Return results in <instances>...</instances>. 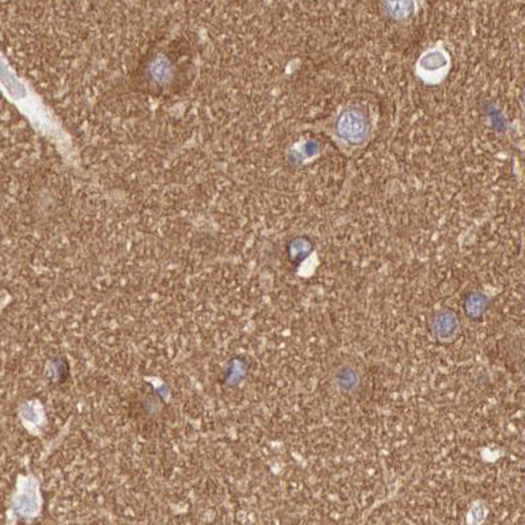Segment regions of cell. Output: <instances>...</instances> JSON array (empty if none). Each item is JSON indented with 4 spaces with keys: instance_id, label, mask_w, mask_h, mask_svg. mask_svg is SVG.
<instances>
[{
    "instance_id": "cell-3",
    "label": "cell",
    "mask_w": 525,
    "mask_h": 525,
    "mask_svg": "<svg viewBox=\"0 0 525 525\" xmlns=\"http://www.w3.org/2000/svg\"><path fill=\"white\" fill-rule=\"evenodd\" d=\"M488 300L484 294L479 292H472L465 299L464 309L466 316L469 319L479 320L487 311Z\"/></svg>"
},
{
    "instance_id": "cell-1",
    "label": "cell",
    "mask_w": 525,
    "mask_h": 525,
    "mask_svg": "<svg viewBox=\"0 0 525 525\" xmlns=\"http://www.w3.org/2000/svg\"><path fill=\"white\" fill-rule=\"evenodd\" d=\"M339 131L346 140L351 143H358L366 134L368 124L362 115L346 112L341 116Z\"/></svg>"
},
{
    "instance_id": "cell-4",
    "label": "cell",
    "mask_w": 525,
    "mask_h": 525,
    "mask_svg": "<svg viewBox=\"0 0 525 525\" xmlns=\"http://www.w3.org/2000/svg\"><path fill=\"white\" fill-rule=\"evenodd\" d=\"M358 372L349 365L342 366L336 372V383L342 392H351L356 390V387L358 386Z\"/></svg>"
},
{
    "instance_id": "cell-2",
    "label": "cell",
    "mask_w": 525,
    "mask_h": 525,
    "mask_svg": "<svg viewBox=\"0 0 525 525\" xmlns=\"http://www.w3.org/2000/svg\"><path fill=\"white\" fill-rule=\"evenodd\" d=\"M458 330V321L451 311L439 312L432 321L433 335L440 340L453 339Z\"/></svg>"
}]
</instances>
